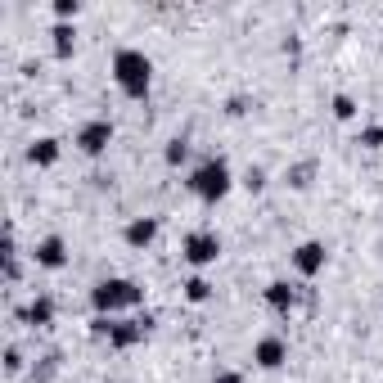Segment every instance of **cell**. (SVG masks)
<instances>
[{"label": "cell", "instance_id": "obj_19", "mask_svg": "<svg viewBox=\"0 0 383 383\" xmlns=\"http://www.w3.org/2000/svg\"><path fill=\"white\" fill-rule=\"evenodd\" d=\"M185 158H190V144H185V140H171V144H167V163H171V167H181Z\"/></svg>", "mask_w": 383, "mask_h": 383}, {"label": "cell", "instance_id": "obj_4", "mask_svg": "<svg viewBox=\"0 0 383 383\" xmlns=\"http://www.w3.org/2000/svg\"><path fill=\"white\" fill-rule=\"evenodd\" d=\"M154 329V316H135V320H108V348H135L144 333Z\"/></svg>", "mask_w": 383, "mask_h": 383}, {"label": "cell", "instance_id": "obj_10", "mask_svg": "<svg viewBox=\"0 0 383 383\" xmlns=\"http://www.w3.org/2000/svg\"><path fill=\"white\" fill-rule=\"evenodd\" d=\"M154 234H158V221L154 217H135L131 226H127V244H131V248H149Z\"/></svg>", "mask_w": 383, "mask_h": 383}, {"label": "cell", "instance_id": "obj_22", "mask_svg": "<svg viewBox=\"0 0 383 383\" xmlns=\"http://www.w3.org/2000/svg\"><path fill=\"white\" fill-rule=\"evenodd\" d=\"M212 383H244V379H239V375H234V370H221V375H217Z\"/></svg>", "mask_w": 383, "mask_h": 383}, {"label": "cell", "instance_id": "obj_3", "mask_svg": "<svg viewBox=\"0 0 383 383\" xmlns=\"http://www.w3.org/2000/svg\"><path fill=\"white\" fill-rule=\"evenodd\" d=\"M190 190L199 194L203 203H217V199H226V190H230V167L221 163V158H207V163L190 176Z\"/></svg>", "mask_w": 383, "mask_h": 383}, {"label": "cell", "instance_id": "obj_21", "mask_svg": "<svg viewBox=\"0 0 383 383\" xmlns=\"http://www.w3.org/2000/svg\"><path fill=\"white\" fill-rule=\"evenodd\" d=\"M262 185H266V171L253 167V171H248V190H262Z\"/></svg>", "mask_w": 383, "mask_h": 383}, {"label": "cell", "instance_id": "obj_18", "mask_svg": "<svg viewBox=\"0 0 383 383\" xmlns=\"http://www.w3.org/2000/svg\"><path fill=\"white\" fill-rule=\"evenodd\" d=\"M311 171H316V163H298L289 171V185H298V190H302V185H311Z\"/></svg>", "mask_w": 383, "mask_h": 383}, {"label": "cell", "instance_id": "obj_20", "mask_svg": "<svg viewBox=\"0 0 383 383\" xmlns=\"http://www.w3.org/2000/svg\"><path fill=\"white\" fill-rule=\"evenodd\" d=\"M55 14H59V18H77L81 5H77V0H55Z\"/></svg>", "mask_w": 383, "mask_h": 383}, {"label": "cell", "instance_id": "obj_11", "mask_svg": "<svg viewBox=\"0 0 383 383\" xmlns=\"http://www.w3.org/2000/svg\"><path fill=\"white\" fill-rule=\"evenodd\" d=\"M293 302H298V289H293V284H284V280L266 284V307H275V311H289Z\"/></svg>", "mask_w": 383, "mask_h": 383}, {"label": "cell", "instance_id": "obj_16", "mask_svg": "<svg viewBox=\"0 0 383 383\" xmlns=\"http://www.w3.org/2000/svg\"><path fill=\"white\" fill-rule=\"evenodd\" d=\"M333 118H338V122L356 118V100H352V95H333Z\"/></svg>", "mask_w": 383, "mask_h": 383}, {"label": "cell", "instance_id": "obj_1", "mask_svg": "<svg viewBox=\"0 0 383 383\" xmlns=\"http://www.w3.org/2000/svg\"><path fill=\"white\" fill-rule=\"evenodd\" d=\"M149 72H154V64H149V55H140V50H122L113 59V77L122 86V95H131V100H144V95H149Z\"/></svg>", "mask_w": 383, "mask_h": 383}, {"label": "cell", "instance_id": "obj_17", "mask_svg": "<svg viewBox=\"0 0 383 383\" xmlns=\"http://www.w3.org/2000/svg\"><path fill=\"white\" fill-rule=\"evenodd\" d=\"M356 144H365V149H383V127H365L356 135Z\"/></svg>", "mask_w": 383, "mask_h": 383}, {"label": "cell", "instance_id": "obj_2", "mask_svg": "<svg viewBox=\"0 0 383 383\" xmlns=\"http://www.w3.org/2000/svg\"><path fill=\"white\" fill-rule=\"evenodd\" d=\"M91 302H95L100 316H113L122 307H140L144 293H140V284H131V280H100L91 289Z\"/></svg>", "mask_w": 383, "mask_h": 383}, {"label": "cell", "instance_id": "obj_14", "mask_svg": "<svg viewBox=\"0 0 383 383\" xmlns=\"http://www.w3.org/2000/svg\"><path fill=\"white\" fill-rule=\"evenodd\" d=\"M50 36H55V55H59V59H68L72 50H77V32H72L68 23H59V28H55Z\"/></svg>", "mask_w": 383, "mask_h": 383}, {"label": "cell", "instance_id": "obj_7", "mask_svg": "<svg viewBox=\"0 0 383 383\" xmlns=\"http://www.w3.org/2000/svg\"><path fill=\"white\" fill-rule=\"evenodd\" d=\"M293 266L302 270V275H320L325 270V244H316V239H307L293 248Z\"/></svg>", "mask_w": 383, "mask_h": 383}, {"label": "cell", "instance_id": "obj_13", "mask_svg": "<svg viewBox=\"0 0 383 383\" xmlns=\"http://www.w3.org/2000/svg\"><path fill=\"white\" fill-rule=\"evenodd\" d=\"M23 320H28V325H50V320H55V302L50 298H36L28 311H23Z\"/></svg>", "mask_w": 383, "mask_h": 383}, {"label": "cell", "instance_id": "obj_6", "mask_svg": "<svg viewBox=\"0 0 383 383\" xmlns=\"http://www.w3.org/2000/svg\"><path fill=\"white\" fill-rule=\"evenodd\" d=\"M108 140H113V122H86L81 135H77V144H81V154H104L108 149Z\"/></svg>", "mask_w": 383, "mask_h": 383}, {"label": "cell", "instance_id": "obj_12", "mask_svg": "<svg viewBox=\"0 0 383 383\" xmlns=\"http://www.w3.org/2000/svg\"><path fill=\"white\" fill-rule=\"evenodd\" d=\"M28 158L36 167H50V163H59V140H50V135H45V140H36L32 149H28Z\"/></svg>", "mask_w": 383, "mask_h": 383}, {"label": "cell", "instance_id": "obj_5", "mask_svg": "<svg viewBox=\"0 0 383 383\" xmlns=\"http://www.w3.org/2000/svg\"><path fill=\"white\" fill-rule=\"evenodd\" d=\"M217 253H221V239H217V234H207V230H199V234L185 239V262H190V266H212Z\"/></svg>", "mask_w": 383, "mask_h": 383}, {"label": "cell", "instance_id": "obj_15", "mask_svg": "<svg viewBox=\"0 0 383 383\" xmlns=\"http://www.w3.org/2000/svg\"><path fill=\"white\" fill-rule=\"evenodd\" d=\"M185 298H190V302H207V298H212V284H207L203 275L185 280Z\"/></svg>", "mask_w": 383, "mask_h": 383}, {"label": "cell", "instance_id": "obj_8", "mask_svg": "<svg viewBox=\"0 0 383 383\" xmlns=\"http://www.w3.org/2000/svg\"><path fill=\"white\" fill-rule=\"evenodd\" d=\"M253 361L262 365V370H280L284 361H289V348H284V338H262L253 348Z\"/></svg>", "mask_w": 383, "mask_h": 383}, {"label": "cell", "instance_id": "obj_9", "mask_svg": "<svg viewBox=\"0 0 383 383\" xmlns=\"http://www.w3.org/2000/svg\"><path fill=\"white\" fill-rule=\"evenodd\" d=\"M64 262H68V248H64V239H59V234H50V239H41V244H36V266L59 270Z\"/></svg>", "mask_w": 383, "mask_h": 383}]
</instances>
